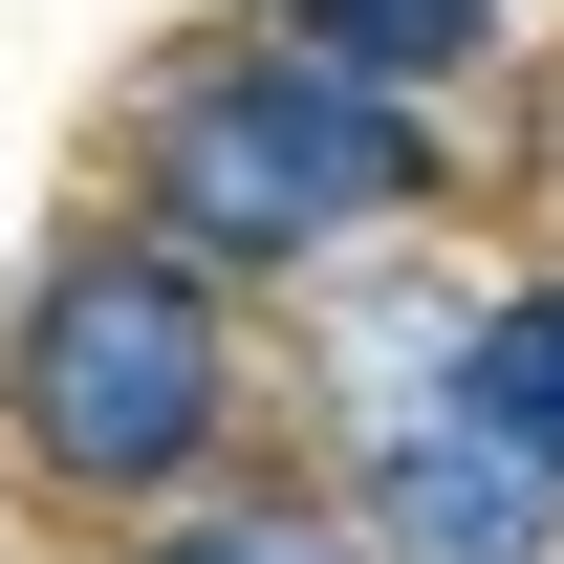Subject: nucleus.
I'll return each instance as SVG.
<instances>
[{
    "label": "nucleus",
    "instance_id": "nucleus-4",
    "mask_svg": "<svg viewBox=\"0 0 564 564\" xmlns=\"http://www.w3.org/2000/svg\"><path fill=\"white\" fill-rule=\"evenodd\" d=\"M456 413L521 434V456L564 478V282H521V304H478V326H456Z\"/></svg>",
    "mask_w": 564,
    "mask_h": 564
},
{
    "label": "nucleus",
    "instance_id": "nucleus-5",
    "mask_svg": "<svg viewBox=\"0 0 564 564\" xmlns=\"http://www.w3.org/2000/svg\"><path fill=\"white\" fill-rule=\"evenodd\" d=\"M478 22H499V0H304V44H326L348 87H434V66H478Z\"/></svg>",
    "mask_w": 564,
    "mask_h": 564
},
{
    "label": "nucleus",
    "instance_id": "nucleus-2",
    "mask_svg": "<svg viewBox=\"0 0 564 564\" xmlns=\"http://www.w3.org/2000/svg\"><path fill=\"white\" fill-rule=\"evenodd\" d=\"M434 152L391 87H348L326 44H261V66H196L152 109V239L174 261H326L348 217H391Z\"/></svg>",
    "mask_w": 564,
    "mask_h": 564
},
{
    "label": "nucleus",
    "instance_id": "nucleus-3",
    "mask_svg": "<svg viewBox=\"0 0 564 564\" xmlns=\"http://www.w3.org/2000/svg\"><path fill=\"white\" fill-rule=\"evenodd\" d=\"M369 499H391V543H413V564H543V521H564V478L521 456V434H478L456 391L369 434Z\"/></svg>",
    "mask_w": 564,
    "mask_h": 564
},
{
    "label": "nucleus",
    "instance_id": "nucleus-6",
    "mask_svg": "<svg viewBox=\"0 0 564 564\" xmlns=\"http://www.w3.org/2000/svg\"><path fill=\"white\" fill-rule=\"evenodd\" d=\"M152 564H326L304 521H196V543H152Z\"/></svg>",
    "mask_w": 564,
    "mask_h": 564
},
{
    "label": "nucleus",
    "instance_id": "nucleus-1",
    "mask_svg": "<svg viewBox=\"0 0 564 564\" xmlns=\"http://www.w3.org/2000/svg\"><path fill=\"white\" fill-rule=\"evenodd\" d=\"M0 413H22V456H44V478H87V499L196 478L217 413H239L217 282L174 261V239H66V261H44V304H22V348H0Z\"/></svg>",
    "mask_w": 564,
    "mask_h": 564
}]
</instances>
